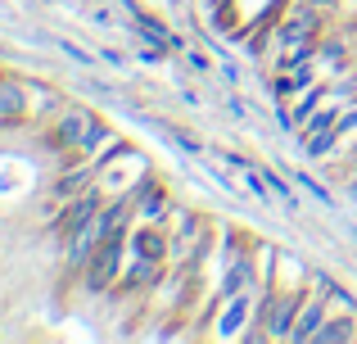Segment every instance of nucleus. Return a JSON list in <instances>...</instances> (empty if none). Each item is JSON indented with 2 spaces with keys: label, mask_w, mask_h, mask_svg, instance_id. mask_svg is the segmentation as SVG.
<instances>
[{
  "label": "nucleus",
  "mask_w": 357,
  "mask_h": 344,
  "mask_svg": "<svg viewBox=\"0 0 357 344\" xmlns=\"http://www.w3.org/2000/svg\"><path fill=\"white\" fill-rule=\"evenodd\" d=\"M118 254H122V227L118 231H109L105 240H100V249H96V258H91V276H86V290H105L109 285V276L118 272Z\"/></svg>",
  "instance_id": "nucleus-1"
},
{
  "label": "nucleus",
  "mask_w": 357,
  "mask_h": 344,
  "mask_svg": "<svg viewBox=\"0 0 357 344\" xmlns=\"http://www.w3.org/2000/svg\"><path fill=\"white\" fill-rule=\"evenodd\" d=\"M91 127H96V118H91L86 109H63L59 127H54V145H77L82 150V141L91 136Z\"/></svg>",
  "instance_id": "nucleus-2"
},
{
  "label": "nucleus",
  "mask_w": 357,
  "mask_h": 344,
  "mask_svg": "<svg viewBox=\"0 0 357 344\" xmlns=\"http://www.w3.org/2000/svg\"><path fill=\"white\" fill-rule=\"evenodd\" d=\"M27 114V87L18 77H0V123H18Z\"/></svg>",
  "instance_id": "nucleus-3"
},
{
  "label": "nucleus",
  "mask_w": 357,
  "mask_h": 344,
  "mask_svg": "<svg viewBox=\"0 0 357 344\" xmlns=\"http://www.w3.org/2000/svg\"><path fill=\"white\" fill-rule=\"evenodd\" d=\"M321 327H326V294L321 299H307L303 317H298V327H294V340H317Z\"/></svg>",
  "instance_id": "nucleus-4"
},
{
  "label": "nucleus",
  "mask_w": 357,
  "mask_h": 344,
  "mask_svg": "<svg viewBox=\"0 0 357 344\" xmlns=\"http://www.w3.org/2000/svg\"><path fill=\"white\" fill-rule=\"evenodd\" d=\"M258 172H262V181L271 186V195H276V200L285 204L289 213H298V209H303V204H298V195L289 190V181H285V177H280V172H271V168H258Z\"/></svg>",
  "instance_id": "nucleus-5"
},
{
  "label": "nucleus",
  "mask_w": 357,
  "mask_h": 344,
  "mask_svg": "<svg viewBox=\"0 0 357 344\" xmlns=\"http://www.w3.org/2000/svg\"><path fill=\"white\" fill-rule=\"evenodd\" d=\"M317 285H321V294H326V299H335V304H340L344 313H357V299H353L349 290H344L340 281H331V276H321V281H317Z\"/></svg>",
  "instance_id": "nucleus-6"
},
{
  "label": "nucleus",
  "mask_w": 357,
  "mask_h": 344,
  "mask_svg": "<svg viewBox=\"0 0 357 344\" xmlns=\"http://www.w3.org/2000/svg\"><path fill=\"white\" fill-rule=\"evenodd\" d=\"M353 317H326V327L317 331V340H353Z\"/></svg>",
  "instance_id": "nucleus-7"
},
{
  "label": "nucleus",
  "mask_w": 357,
  "mask_h": 344,
  "mask_svg": "<svg viewBox=\"0 0 357 344\" xmlns=\"http://www.w3.org/2000/svg\"><path fill=\"white\" fill-rule=\"evenodd\" d=\"M294 177H298V181H303V190H307V195H317V200H321V204H326V209H331V204H335V195H331V190H326V186H321V181H317V177H312V172H294Z\"/></svg>",
  "instance_id": "nucleus-8"
},
{
  "label": "nucleus",
  "mask_w": 357,
  "mask_h": 344,
  "mask_svg": "<svg viewBox=\"0 0 357 344\" xmlns=\"http://www.w3.org/2000/svg\"><path fill=\"white\" fill-rule=\"evenodd\" d=\"M244 313H249V299H236V304H231V313H227V317H222V336H236V327H240V317H244Z\"/></svg>",
  "instance_id": "nucleus-9"
},
{
  "label": "nucleus",
  "mask_w": 357,
  "mask_h": 344,
  "mask_svg": "<svg viewBox=\"0 0 357 344\" xmlns=\"http://www.w3.org/2000/svg\"><path fill=\"white\" fill-rule=\"evenodd\" d=\"M218 159L227 163V168H240V172H253V168H258V163H253V159H244V154H231V150H222Z\"/></svg>",
  "instance_id": "nucleus-10"
},
{
  "label": "nucleus",
  "mask_w": 357,
  "mask_h": 344,
  "mask_svg": "<svg viewBox=\"0 0 357 344\" xmlns=\"http://www.w3.org/2000/svg\"><path fill=\"white\" fill-rule=\"evenodd\" d=\"M158 209H163V195H158V190L140 200V218H145V222H149V218H158Z\"/></svg>",
  "instance_id": "nucleus-11"
},
{
  "label": "nucleus",
  "mask_w": 357,
  "mask_h": 344,
  "mask_svg": "<svg viewBox=\"0 0 357 344\" xmlns=\"http://www.w3.org/2000/svg\"><path fill=\"white\" fill-rule=\"evenodd\" d=\"M59 50H63V54H73V59H77V63H82V68H91V63H96V54H86V50H77V45H73V41H59Z\"/></svg>",
  "instance_id": "nucleus-12"
},
{
  "label": "nucleus",
  "mask_w": 357,
  "mask_h": 344,
  "mask_svg": "<svg viewBox=\"0 0 357 344\" xmlns=\"http://www.w3.org/2000/svg\"><path fill=\"white\" fill-rule=\"evenodd\" d=\"M307 5H317V9H335V0H307Z\"/></svg>",
  "instance_id": "nucleus-13"
}]
</instances>
